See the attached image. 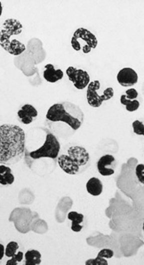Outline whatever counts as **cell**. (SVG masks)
<instances>
[{
	"label": "cell",
	"mask_w": 144,
	"mask_h": 265,
	"mask_svg": "<svg viewBox=\"0 0 144 265\" xmlns=\"http://www.w3.org/2000/svg\"><path fill=\"white\" fill-rule=\"evenodd\" d=\"M61 152V143L52 131L45 128L44 139L42 144L37 146L35 150H26L25 151V161L29 168L33 167L34 163L42 159H50L57 160Z\"/></svg>",
	"instance_id": "obj_5"
},
{
	"label": "cell",
	"mask_w": 144,
	"mask_h": 265,
	"mask_svg": "<svg viewBox=\"0 0 144 265\" xmlns=\"http://www.w3.org/2000/svg\"><path fill=\"white\" fill-rule=\"evenodd\" d=\"M27 136L24 130L16 125L0 126V163L6 166L17 164L25 156Z\"/></svg>",
	"instance_id": "obj_1"
},
{
	"label": "cell",
	"mask_w": 144,
	"mask_h": 265,
	"mask_svg": "<svg viewBox=\"0 0 144 265\" xmlns=\"http://www.w3.org/2000/svg\"><path fill=\"white\" fill-rule=\"evenodd\" d=\"M117 161L115 157L111 154H105L100 158L97 162L98 172L103 177H110L115 173Z\"/></svg>",
	"instance_id": "obj_10"
},
{
	"label": "cell",
	"mask_w": 144,
	"mask_h": 265,
	"mask_svg": "<svg viewBox=\"0 0 144 265\" xmlns=\"http://www.w3.org/2000/svg\"><path fill=\"white\" fill-rule=\"evenodd\" d=\"M99 256L103 257L104 259H111L112 257L114 256V252L111 249L104 248L102 249L98 254Z\"/></svg>",
	"instance_id": "obj_23"
},
{
	"label": "cell",
	"mask_w": 144,
	"mask_h": 265,
	"mask_svg": "<svg viewBox=\"0 0 144 265\" xmlns=\"http://www.w3.org/2000/svg\"><path fill=\"white\" fill-rule=\"evenodd\" d=\"M139 93L135 88L128 89L120 96V102L125 106L128 112H135L140 108V101L138 100Z\"/></svg>",
	"instance_id": "obj_9"
},
{
	"label": "cell",
	"mask_w": 144,
	"mask_h": 265,
	"mask_svg": "<svg viewBox=\"0 0 144 265\" xmlns=\"http://www.w3.org/2000/svg\"><path fill=\"white\" fill-rule=\"evenodd\" d=\"M133 131L137 135L144 136V122L142 120H136L132 124Z\"/></svg>",
	"instance_id": "obj_19"
},
{
	"label": "cell",
	"mask_w": 144,
	"mask_h": 265,
	"mask_svg": "<svg viewBox=\"0 0 144 265\" xmlns=\"http://www.w3.org/2000/svg\"><path fill=\"white\" fill-rule=\"evenodd\" d=\"M138 74L131 68H124L117 75L118 83L123 87L132 88L138 83Z\"/></svg>",
	"instance_id": "obj_11"
},
{
	"label": "cell",
	"mask_w": 144,
	"mask_h": 265,
	"mask_svg": "<svg viewBox=\"0 0 144 265\" xmlns=\"http://www.w3.org/2000/svg\"><path fill=\"white\" fill-rule=\"evenodd\" d=\"M143 230H144V224H143Z\"/></svg>",
	"instance_id": "obj_25"
},
{
	"label": "cell",
	"mask_w": 144,
	"mask_h": 265,
	"mask_svg": "<svg viewBox=\"0 0 144 265\" xmlns=\"http://www.w3.org/2000/svg\"><path fill=\"white\" fill-rule=\"evenodd\" d=\"M62 171L76 176L85 172L91 164V157L87 149L80 145H70L61 153L57 159Z\"/></svg>",
	"instance_id": "obj_3"
},
{
	"label": "cell",
	"mask_w": 144,
	"mask_h": 265,
	"mask_svg": "<svg viewBox=\"0 0 144 265\" xmlns=\"http://www.w3.org/2000/svg\"><path fill=\"white\" fill-rule=\"evenodd\" d=\"M87 191L88 194L93 196H99L103 191V185L102 181L97 177H91L87 182Z\"/></svg>",
	"instance_id": "obj_15"
},
{
	"label": "cell",
	"mask_w": 144,
	"mask_h": 265,
	"mask_svg": "<svg viewBox=\"0 0 144 265\" xmlns=\"http://www.w3.org/2000/svg\"><path fill=\"white\" fill-rule=\"evenodd\" d=\"M98 46V40L95 34L86 28H78L71 37V47L76 51L89 54Z\"/></svg>",
	"instance_id": "obj_6"
},
{
	"label": "cell",
	"mask_w": 144,
	"mask_h": 265,
	"mask_svg": "<svg viewBox=\"0 0 144 265\" xmlns=\"http://www.w3.org/2000/svg\"><path fill=\"white\" fill-rule=\"evenodd\" d=\"M84 118V112L78 105L70 101H62L50 107L45 115V123L48 127L63 124L68 135L70 136L82 126Z\"/></svg>",
	"instance_id": "obj_2"
},
{
	"label": "cell",
	"mask_w": 144,
	"mask_h": 265,
	"mask_svg": "<svg viewBox=\"0 0 144 265\" xmlns=\"http://www.w3.org/2000/svg\"><path fill=\"white\" fill-rule=\"evenodd\" d=\"M66 75L69 80L74 84L75 88L84 90L91 83V78L88 72L81 68L69 67L66 69Z\"/></svg>",
	"instance_id": "obj_8"
},
{
	"label": "cell",
	"mask_w": 144,
	"mask_h": 265,
	"mask_svg": "<svg viewBox=\"0 0 144 265\" xmlns=\"http://www.w3.org/2000/svg\"><path fill=\"white\" fill-rule=\"evenodd\" d=\"M109 262H108L107 259H104L103 257L99 256L97 255L96 258L95 259H88L87 261H86V265H108Z\"/></svg>",
	"instance_id": "obj_21"
},
{
	"label": "cell",
	"mask_w": 144,
	"mask_h": 265,
	"mask_svg": "<svg viewBox=\"0 0 144 265\" xmlns=\"http://www.w3.org/2000/svg\"><path fill=\"white\" fill-rule=\"evenodd\" d=\"M22 30L23 26L21 23L13 18H8L2 24L0 46L10 55L20 56L26 51L24 43L18 39Z\"/></svg>",
	"instance_id": "obj_4"
},
{
	"label": "cell",
	"mask_w": 144,
	"mask_h": 265,
	"mask_svg": "<svg viewBox=\"0 0 144 265\" xmlns=\"http://www.w3.org/2000/svg\"><path fill=\"white\" fill-rule=\"evenodd\" d=\"M38 112L31 104H24L17 111L19 121L23 125H30L37 118Z\"/></svg>",
	"instance_id": "obj_12"
},
{
	"label": "cell",
	"mask_w": 144,
	"mask_h": 265,
	"mask_svg": "<svg viewBox=\"0 0 144 265\" xmlns=\"http://www.w3.org/2000/svg\"><path fill=\"white\" fill-rule=\"evenodd\" d=\"M24 258V253L22 252H17L15 255L11 257L8 261H6V265H17L19 264V262H21Z\"/></svg>",
	"instance_id": "obj_20"
},
{
	"label": "cell",
	"mask_w": 144,
	"mask_h": 265,
	"mask_svg": "<svg viewBox=\"0 0 144 265\" xmlns=\"http://www.w3.org/2000/svg\"><path fill=\"white\" fill-rule=\"evenodd\" d=\"M0 247H1V256H0V260H3V257L5 255V247L3 245V244H0Z\"/></svg>",
	"instance_id": "obj_24"
},
{
	"label": "cell",
	"mask_w": 144,
	"mask_h": 265,
	"mask_svg": "<svg viewBox=\"0 0 144 265\" xmlns=\"http://www.w3.org/2000/svg\"><path fill=\"white\" fill-rule=\"evenodd\" d=\"M68 219L71 221V230L75 233L81 231L85 227L86 220L82 213H79L78 211H70L68 213Z\"/></svg>",
	"instance_id": "obj_14"
},
{
	"label": "cell",
	"mask_w": 144,
	"mask_h": 265,
	"mask_svg": "<svg viewBox=\"0 0 144 265\" xmlns=\"http://www.w3.org/2000/svg\"><path fill=\"white\" fill-rule=\"evenodd\" d=\"M63 71L61 68H57L53 64L45 65L43 72V77L46 82L54 84L63 78Z\"/></svg>",
	"instance_id": "obj_13"
},
{
	"label": "cell",
	"mask_w": 144,
	"mask_h": 265,
	"mask_svg": "<svg viewBox=\"0 0 144 265\" xmlns=\"http://www.w3.org/2000/svg\"><path fill=\"white\" fill-rule=\"evenodd\" d=\"M100 88H101V83L98 80L91 82L87 86V103L93 108H99L103 105L104 101H110L114 96V90L112 87L105 89L102 94H99L98 93Z\"/></svg>",
	"instance_id": "obj_7"
},
{
	"label": "cell",
	"mask_w": 144,
	"mask_h": 265,
	"mask_svg": "<svg viewBox=\"0 0 144 265\" xmlns=\"http://www.w3.org/2000/svg\"><path fill=\"white\" fill-rule=\"evenodd\" d=\"M19 249V244L17 242L11 241L9 242L7 245L5 246V256L11 258L17 253V250Z\"/></svg>",
	"instance_id": "obj_18"
},
{
	"label": "cell",
	"mask_w": 144,
	"mask_h": 265,
	"mask_svg": "<svg viewBox=\"0 0 144 265\" xmlns=\"http://www.w3.org/2000/svg\"><path fill=\"white\" fill-rule=\"evenodd\" d=\"M14 182V176L12 169L6 165H0V184L1 185H11Z\"/></svg>",
	"instance_id": "obj_16"
},
{
	"label": "cell",
	"mask_w": 144,
	"mask_h": 265,
	"mask_svg": "<svg viewBox=\"0 0 144 265\" xmlns=\"http://www.w3.org/2000/svg\"><path fill=\"white\" fill-rule=\"evenodd\" d=\"M136 176L142 185H144V164L141 163L136 167Z\"/></svg>",
	"instance_id": "obj_22"
},
{
	"label": "cell",
	"mask_w": 144,
	"mask_h": 265,
	"mask_svg": "<svg viewBox=\"0 0 144 265\" xmlns=\"http://www.w3.org/2000/svg\"><path fill=\"white\" fill-rule=\"evenodd\" d=\"M25 265H38L41 263V253L39 251L31 249L25 252Z\"/></svg>",
	"instance_id": "obj_17"
}]
</instances>
